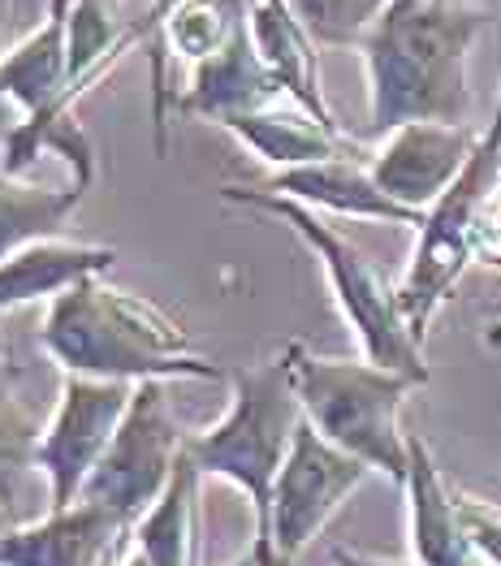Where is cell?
Returning <instances> with one entry per match:
<instances>
[{"label":"cell","instance_id":"obj_29","mask_svg":"<svg viewBox=\"0 0 501 566\" xmlns=\"http://www.w3.org/2000/svg\"><path fill=\"white\" fill-rule=\"evenodd\" d=\"M9 22H13V0H0V40H4ZM0 56H4V52H0Z\"/></svg>","mask_w":501,"mask_h":566},{"label":"cell","instance_id":"obj_31","mask_svg":"<svg viewBox=\"0 0 501 566\" xmlns=\"http://www.w3.org/2000/svg\"><path fill=\"white\" fill-rule=\"evenodd\" d=\"M255 554H260V549H255ZM260 563L264 566H294L290 558H276V554H260Z\"/></svg>","mask_w":501,"mask_h":566},{"label":"cell","instance_id":"obj_14","mask_svg":"<svg viewBox=\"0 0 501 566\" xmlns=\"http://www.w3.org/2000/svg\"><path fill=\"white\" fill-rule=\"evenodd\" d=\"M260 190L285 195L303 208H324L337 217H359V221H389V226H424V212H415L407 203L389 199L376 187L372 169L337 156V160H320V165H299V169H281L269 182H255Z\"/></svg>","mask_w":501,"mask_h":566},{"label":"cell","instance_id":"obj_6","mask_svg":"<svg viewBox=\"0 0 501 566\" xmlns=\"http://www.w3.org/2000/svg\"><path fill=\"white\" fill-rule=\"evenodd\" d=\"M501 182V95L493 122L484 126V135L476 143L467 169L455 178V187L446 190L419 226V242L410 255V269L398 285V303L407 316L415 342H424L428 325L437 321V312L450 303L462 269L471 264V226L480 203L489 199V190Z\"/></svg>","mask_w":501,"mask_h":566},{"label":"cell","instance_id":"obj_23","mask_svg":"<svg viewBox=\"0 0 501 566\" xmlns=\"http://www.w3.org/2000/svg\"><path fill=\"white\" fill-rule=\"evenodd\" d=\"M135 44H143L138 18H126L117 0H74L70 4V95L74 104Z\"/></svg>","mask_w":501,"mask_h":566},{"label":"cell","instance_id":"obj_30","mask_svg":"<svg viewBox=\"0 0 501 566\" xmlns=\"http://www.w3.org/2000/svg\"><path fill=\"white\" fill-rule=\"evenodd\" d=\"M122 566H152V563H147V554H143L138 545H131V554H126V563Z\"/></svg>","mask_w":501,"mask_h":566},{"label":"cell","instance_id":"obj_7","mask_svg":"<svg viewBox=\"0 0 501 566\" xmlns=\"http://www.w3.org/2000/svg\"><path fill=\"white\" fill-rule=\"evenodd\" d=\"M186 450V432L169 411L165 398V380H138L131 411L117 428L113 446L104 450L100 468L83 484L79 502H95L104 511H113L117 520L135 527L156 497L165 493V484L174 480V468Z\"/></svg>","mask_w":501,"mask_h":566},{"label":"cell","instance_id":"obj_27","mask_svg":"<svg viewBox=\"0 0 501 566\" xmlns=\"http://www.w3.org/2000/svg\"><path fill=\"white\" fill-rule=\"evenodd\" d=\"M337 566H419V563H389V558H367V554H351V549H333Z\"/></svg>","mask_w":501,"mask_h":566},{"label":"cell","instance_id":"obj_24","mask_svg":"<svg viewBox=\"0 0 501 566\" xmlns=\"http://www.w3.org/2000/svg\"><path fill=\"white\" fill-rule=\"evenodd\" d=\"M389 0H290L320 48H359Z\"/></svg>","mask_w":501,"mask_h":566},{"label":"cell","instance_id":"obj_32","mask_svg":"<svg viewBox=\"0 0 501 566\" xmlns=\"http://www.w3.org/2000/svg\"><path fill=\"white\" fill-rule=\"evenodd\" d=\"M9 527H18V520H13V515H9V511H4V506H0V536H4V532H9Z\"/></svg>","mask_w":501,"mask_h":566},{"label":"cell","instance_id":"obj_19","mask_svg":"<svg viewBox=\"0 0 501 566\" xmlns=\"http://www.w3.org/2000/svg\"><path fill=\"white\" fill-rule=\"evenodd\" d=\"M247 31V0H156L138 18L143 44L165 48L190 65L226 52Z\"/></svg>","mask_w":501,"mask_h":566},{"label":"cell","instance_id":"obj_34","mask_svg":"<svg viewBox=\"0 0 501 566\" xmlns=\"http://www.w3.org/2000/svg\"><path fill=\"white\" fill-rule=\"evenodd\" d=\"M489 342H493V346H501V325H493V333H489Z\"/></svg>","mask_w":501,"mask_h":566},{"label":"cell","instance_id":"obj_16","mask_svg":"<svg viewBox=\"0 0 501 566\" xmlns=\"http://www.w3.org/2000/svg\"><path fill=\"white\" fill-rule=\"evenodd\" d=\"M247 31H251V44L260 52V61L281 78L290 104H299L303 113L316 117L320 126L342 135V126H337V117H333V108L324 99V87H320V44L312 40V31L299 22L290 0H247Z\"/></svg>","mask_w":501,"mask_h":566},{"label":"cell","instance_id":"obj_35","mask_svg":"<svg viewBox=\"0 0 501 566\" xmlns=\"http://www.w3.org/2000/svg\"><path fill=\"white\" fill-rule=\"evenodd\" d=\"M437 4H467V0H437Z\"/></svg>","mask_w":501,"mask_h":566},{"label":"cell","instance_id":"obj_11","mask_svg":"<svg viewBox=\"0 0 501 566\" xmlns=\"http://www.w3.org/2000/svg\"><path fill=\"white\" fill-rule=\"evenodd\" d=\"M131 523L95 502L48 511L44 520L18 523L0 536V566H100Z\"/></svg>","mask_w":501,"mask_h":566},{"label":"cell","instance_id":"obj_20","mask_svg":"<svg viewBox=\"0 0 501 566\" xmlns=\"http://www.w3.org/2000/svg\"><path fill=\"white\" fill-rule=\"evenodd\" d=\"M226 130L242 147H251L264 165L281 169H299V165H320V160H337L342 156V135L320 126L312 113H303L299 104L290 108H260V113H242L229 117Z\"/></svg>","mask_w":501,"mask_h":566},{"label":"cell","instance_id":"obj_8","mask_svg":"<svg viewBox=\"0 0 501 566\" xmlns=\"http://www.w3.org/2000/svg\"><path fill=\"white\" fill-rule=\"evenodd\" d=\"M135 385L100 377H61V398L40 441L35 468L48 480V511H65L83 497V484L100 468L117 428L131 411Z\"/></svg>","mask_w":501,"mask_h":566},{"label":"cell","instance_id":"obj_5","mask_svg":"<svg viewBox=\"0 0 501 566\" xmlns=\"http://www.w3.org/2000/svg\"><path fill=\"white\" fill-rule=\"evenodd\" d=\"M221 199L285 221L294 234L312 247L320 269L328 273L333 298H337L346 325L359 337L367 364H380V368H389V373H407V377L428 385V364H424V350H419L407 316H403L398 290L385 282V273L367 260L351 238L337 234L328 221H320L316 208H303V203H294V199H285V195H273V190L229 182V187H221Z\"/></svg>","mask_w":501,"mask_h":566},{"label":"cell","instance_id":"obj_18","mask_svg":"<svg viewBox=\"0 0 501 566\" xmlns=\"http://www.w3.org/2000/svg\"><path fill=\"white\" fill-rule=\"evenodd\" d=\"M113 260H117L113 247H92V242L48 238L35 247H22L18 255L0 260V316L40 298H56L61 290L87 277H100L104 269H113Z\"/></svg>","mask_w":501,"mask_h":566},{"label":"cell","instance_id":"obj_21","mask_svg":"<svg viewBox=\"0 0 501 566\" xmlns=\"http://www.w3.org/2000/svg\"><path fill=\"white\" fill-rule=\"evenodd\" d=\"M199 480L203 472L182 450L174 480L135 523V545L152 566H199Z\"/></svg>","mask_w":501,"mask_h":566},{"label":"cell","instance_id":"obj_22","mask_svg":"<svg viewBox=\"0 0 501 566\" xmlns=\"http://www.w3.org/2000/svg\"><path fill=\"white\" fill-rule=\"evenodd\" d=\"M83 195L87 187H79V182L56 190L0 169V260L61 234V226L83 203Z\"/></svg>","mask_w":501,"mask_h":566},{"label":"cell","instance_id":"obj_26","mask_svg":"<svg viewBox=\"0 0 501 566\" xmlns=\"http://www.w3.org/2000/svg\"><path fill=\"white\" fill-rule=\"evenodd\" d=\"M471 260H476V264H489V269H501V182L489 190V199H484L480 212H476V226H471Z\"/></svg>","mask_w":501,"mask_h":566},{"label":"cell","instance_id":"obj_17","mask_svg":"<svg viewBox=\"0 0 501 566\" xmlns=\"http://www.w3.org/2000/svg\"><path fill=\"white\" fill-rule=\"evenodd\" d=\"M44 432V407L27 394V368L13 359L4 316H0V506L18 523H27L22 497H27L31 472H40L35 459H40Z\"/></svg>","mask_w":501,"mask_h":566},{"label":"cell","instance_id":"obj_25","mask_svg":"<svg viewBox=\"0 0 501 566\" xmlns=\"http://www.w3.org/2000/svg\"><path fill=\"white\" fill-rule=\"evenodd\" d=\"M455 497H458V511H462V523H467V532L476 541V549L489 558V566H501V511L484 506L471 493H455Z\"/></svg>","mask_w":501,"mask_h":566},{"label":"cell","instance_id":"obj_28","mask_svg":"<svg viewBox=\"0 0 501 566\" xmlns=\"http://www.w3.org/2000/svg\"><path fill=\"white\" fill-rule=\"evenodd\" d=\"M131 545H135V527H131V532H126V536H122V541L108 549V558H104L100 566H122V563H126V554H131Z\"/></svg>","mask_w":501,"mask_h":566},{"label":"cell","instance_id":"obj_3","mask_svg":"<svg viewBox=\"0 0 501 566\" xmlns=\"http://www.w3.org/2000/svg\"><path fill=\"white\" fill-rule=\"evenodd\" d=\"M285 359L303 402V420L346 454L364 459L372 472L407 484L410 432H403V402L424 380L367 359H324L303 342H290Z\"/></svg>","mask_w":501,"mask_h":566},{"label":"cell","instance_id":"obj_15","mask_svg":"<svg viewBox=\"0 0 501 566\" xmlns=\"http://www.w3.org/2000/svg\"><path fill=\"white\" fill-rule=\"evenodd\" d=\"M407 497H410V545L419 566H489V558L476 549L462 511H458L455 489L446 475L437 472L432 450L410 437V472H407Z\"/></svg>","mask_w":501,"mask_h":566},{"label":"cell","instance_id":"obj_12","mask_svg":"<svg viewBox=\"0 0 501 566\" xmlns=\"http://www.w3.org/2000/svg\"><path fill=\"white\" fill-rule=\"evenodd\" d=\"M70 4L48 0V18L18 48L0 56V95H9L22 117L74 113L70 95Z\"/></svg>","mask_w":501,"mask_h":566},{"label":"cell","instance_id":"obj_33","mask_svg":"<svg viewBox=\"0 0 501 566\" xmlns=\"http://www.w3.org/2000/svg\"><path fill=\"white\" fill-rule=\"evenodd\" d=\"M233 566H264V563H260V554H255V549H251V554H247V558H238V563H233Z\"/></svg>","mask_w":501,"mask_h":566},{"label":"cell","instance_id":"obj_9","mask_svg":"<svg viewBox=\"0 0 501 566\" xmlns=\"http://www.w3.org/2000/svg\"><path fill=\"white\" fill-rule=\"evenodd\" d=\"M367 472L372 468L364 459L346 454L342 446H333L328 437H320L316 428L303 420L273 484L269 541L255 545V549L294 563L316 541V532L328 523V515L364 484Z\"/></svg>","mask_w":501,"mask_h":566},{"label":"cell","instance_id":"obj_2","mask_svg":"<svg viewBox=\"0 0 501 566\" xmlns=\"http://www.w3.org/2000/svg\"><path fill=\"white\" fill-rule=\"evenodd\" d=\"M40 346L74 377L217 380L221 368L190 350L186 329L152 298L87 277L48 303Z\"/></svg>","mask_w":501,"mask_h":566},{"label":"cell","instance_id":"obj_13","mask_svg":"<svg viewBox=\"0 0 501 566\" xmlns=\"http://www.w3.org/2000/svg\"><path fill=\"white\" fill-rule=\"evenodd\" d=\"M281 99H290L281 78L260 61V52L251 44V31H242L226 52L195 65L190 87L174 99V113L178 117H208V122L226 126L229 117L273 108Z\"/></svg>","mask_w":501,"mask_h":566},{"label":"cell","instance_id":"obj_4","mask_svg":"<svg viewBox=\"0 0 501 566\" xmlns=\"http://www.w3.org/2000/svg\"><path fill=\"white\" fill-rule=\"evenodd\" d=\"M229 380H233V398L226 420L203 432H186V454L203 475H226L251 497L255 545H264L273 515V484L294 446V432L303 424V402L290 377L285 350L269 364L238 368Z\"/></svg>","mask_w":501,"mask_h":566},{"label":"cell","instance_id":"obj_1","mask_svg":"<svg viewBox=\"0 0 501 566\" xmlns=\"http://www.w3.org/2000/svg\"><path fill=\"white\" fill-rule=\"evenodd\" d=\"M489 18L471 4L389 0L364 35L367 130L394 135L410 122L467 126L471 113V52Z\"/></svg>","mask_w":501,"mask_h":566},{"label":"cell","instance_id":"obj_10","mask_svg":"<svg viewBox=\"0 0 501 566\" xmlns=\"http://www.w3.org/2000/svg\"><path fill=\"white\" fill-rule=\"evenodd\" d=\"M480 135L484 130H471V126L410 122V126H398L394 135H385L367 169L389 199L407 203L415 212H428L467 169Z\"/></svg>","mask_w":501,"mask_h":566}]
</instances>
